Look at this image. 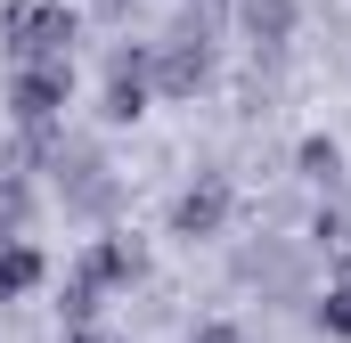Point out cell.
<instances>
[{
	"label": "cell",
	"instance_id": "obj_1",
	"mask_svg": "<svg viewBox=\"0 0 351 343\" xmlns=\"http://www.w3.org/2000/svg\"><path fill=\"white\" fill-rule=\"evenodd\" d=\"M0 33H8V58H16V66H41V58H66V49H74L82 16L58 8V0H8V8H0Z\"/></svg>",
	"mask_w": 351,
	"mask_h": 343
},
{
	"label": "cell",
	"instance_id": "obj_2",
	"mask_svg": "<svg viewBox=\"0 0 351 343\" xmlns=\"http://www.w3.org/2000/svg\"><path fill=\"white\" fill-rule=\"evenodd\" d=\"M66 90H74V66H66V58L16 66V82H8V115H16L25 131H49V123L66 115Z\"/></svg>",
	"mask_w": 351,
	"mask_h": 343
},
{
	"label": "cell",
	"instance_id": "obj_3",
	"mask_svg": "<svg viewBox=\"0 0 351 343\" xmlns=\"http://www.w3.org/2000/svg\"><path fill=\"white\" fill-rule=\"evenodd\" d=\"M221 221H229V172H196L172 196V229L180 237H213Z\"/></svg>",
	"mask_w": 351,
	"mask_h": 343
},
{
	"label": "cell",
	"instance_id": "obj_4",
	"mask_svg": "<svg viewBox=\"0 0 351 343\" xmlns=\"http://www.w3.org/2000/svg\"><path fill=\"white\" fill-rule=\"evenodd\" d=\"M156 90H172V98H196V90L213 82V41H156Z\"/></svg>",
	"mask_w": 351,
	"mask_h": 343
},
{
	"label": "cell",
	"instance_id": "obj_5",
	"mask_svg": "<svg viewBox=\"0 0 351 343\" xmlns=\"http://www.w3.org/2000/svg\"><path fill=\"white\" fill-rule=\"evenodd\" d=\"M237 25H245V41L254 49H286L294 41V25H302V0H237Z\"/></svg>",
	"mask_w": 351,
	"mask_h": 343
},
{
	"label": "cell",
	"instance_id": "obj_6",
	"mask_svg": "<svg viewBox=\"0 0 351 343\" xmlns=\"http://www.w3.org/2000/svg\"><path fill=\"white\" fill-rule=\"evenodd\" d=\"M33 278H41V254H33L25 237H8V229H0V303H8V294H25Z\"/></svg>",
	"mask_w": 351,
	"mask_h": 343
},
{
	"label": "cell",
	"instance_id": "obj_7",
	"mask_svg": "<svg viewBox=\"0 0 351 343\" xmlns=\"http://www.w3.org/2000/svg\"><path fill=\"white\" fill-rule=\"evenodd\" d=\"M294 164H302V180L335 188V180H343V147H335V139H302V147H294Z\"/></svg>",
	"mask_w": 351,
	"mask_h": 343
},
{
	"label": "cell",
	"instance_id": "obj_8",
	"mask_svg": "<svg viewBox=\"0 0 351 343\" xmlns=\"http://www.w3.org/2000/svg\"><path fill=\"white\" fill-rule=\"evenodd\" d=\"M25 221H33V188H25V180H16V172H0V229H8V237H16V229H25Z\"/></svg>",
	"mask_w": 351,
	"mask_h": 343
},
{
	"label": "cell",
	"instance_id": "obj_9",
	"mask_svg": "<svg viewBox=\"0 0 351 343\" xmlns=\"http://www.w3.org/2000/svg\"><path fill=\"white\" fill-rule=\"evenodd\" d=\"M311 319H319L327 335H351V278H343V286H327V294L311 303Z\"/></svg>",
	"mask_w": 351,
	"mask_h": 343
},
{
	"label": "cell",
	"instance_id": "obj_10",
	"mask_svg": "<svg viewBox=\"0 0 351 343\" xmlns=\"http://www.w3.org/2000/svg\"><path fill=\"white\" fill-rule=\"evenodd\" d=\"M311 229H319V237H327V246H351V213H343V204H335V213H319V221H311Z\"/></svg>",
	"mask_w": 351,
	"mask_h": 343
},
{
	"label": "cell",
	"instance_id": "obj_11",
	"mask_svg": "<svg viewBox=\"0 0 351 343\" xmlns=\"http://www.w3.org/2000/svg\"><path fill=\"white\" fill-rule=\"evenodd\" d=\"M196 343H237V327H229V319H213V327H196Z\"/></svg>",
	"mask_w": 351,
	"mask_h": 343
},
{
	"label": "cell",
	"instance_id": "obj_12",
	"mask_svg": "<svg viewBox=\"0 0 351 343\" xmlns=\"http://www.w3.org/2000/svg\"><path fill=\"white\" fill-rule=\"evenodd\" d=\"M66 343H123V335H106V327H74Z\"/></svg>",
	"mask_w": 351,
	"mask_h": 343
}]
</instances>
